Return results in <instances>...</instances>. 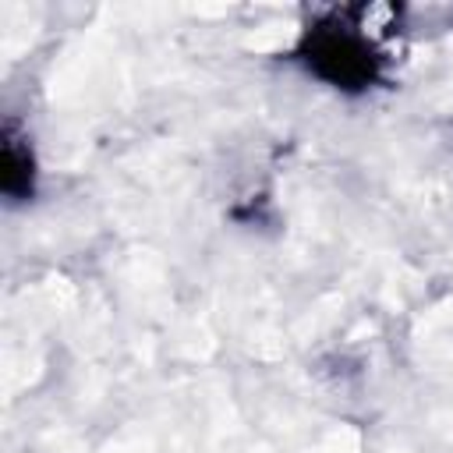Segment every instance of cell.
Returning a JSON list of instances; mask_svg holds the SVG:
<instances>
[{"label": "cell", "mask_w": 453, "mask_h": 453, "mask_svg": "<svg viewBox=\"0 0 453 453\" xmlns=\"http://www.w3.org/2000/svg\"><path fill=\"white\" fill-rule=\"evenodd\" d=\"M393 28L400 25L389 7H329L301 25L290 60L333 92L365 96L393 67Z\"/></svg>", "instance_id": "6da1fadb"}]
</instances>
